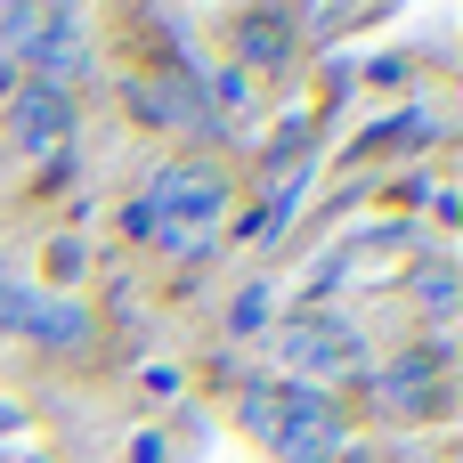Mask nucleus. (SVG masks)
Returning a JSON list of instances; mask_svg holds the SVG:
<instances>
[{
  "label": "nucleus",
  "mask_w": 463,
  "mask_h": 463,
  "mask_svg": "<svg viewBox=\"0 0 463 463\" xmlns=\"http://www.w3.org/2000/svg\"><path fill=\"white\" fill-rule=\"evenodd\" d=\"M0 41L33 65V81L73 90V73L90 65V24L73 8H0Z\"/></svg>",
  "instance_id": "7ed1b4c3"
},
{
  "label": "nucleus",
  "mask_w": 463,
  "mask_h": 463,
  "mask_svg": "<svg viewBox=\"0 0 463 463\" xmlns=\"http://www.w3.org/2000/svg\"><path fill=\"white\" fill-rule=\"evenodd\" d=\"M228 203H236V187L220 163H163L155 187L122 220H130V236H155V244H203L228 220Z\"/></svg>",
  "instance_id": "f257e3e1"
},
{
  "label": "nucleus",
  "mask_w": 463,
  "mask_h": 463,
  "mask_svg": "<svg viewBox=\"0 0 463 463\" xmlns=\"http://www.w3.org/2000/svg\"><path fill=\"white\" fill-rule=\"evenodd\" d=\"M244 423H252V439L277 463H334L342 439H350V415L334 407V391H301V383L252 391L244 399Z\"/></svg>",
  "instance_id": "f03ea898"
},
{
  "label": "nucleus",
  "mask_w": 463,
  "mask_h": 463,
  "mask_svg": "<svg viewBox=\"0 0 463 463\" xmlns=\"http://www.w3.org/2000/svg\"><path fill=\"white\" fill-rule=\"evenodd\" d=\"M0 334H24L41 350H81L90 342V309L41 285H0Z\"/></svg>",
  "instance_id": "39448f33"
},
{
  "label": "nucleus",
  "mask_w": 463,
  "mask_h": 463,
  "mask_svg": "<svg viewBox=\"0 0 463 463\" xmlns=\"http://www.w3.org/2000/svg\"><path fill=\"white\" fill-rule=\"evenodd\" d=\"M236 33H244V65H285L293 57V16L285 8H252Z\"/></svg>",
  "instance_id": "6e6552de"
},
{
  "label": "nucleus",
  "mask_w": 463,
  "mask_h": 463,
  "mask_svg": "<svg viewBox=\"0 0 463 463\" xmlns=\"http://www.w3.org/2000/svg\"><path fill=\"white\" fill-rule=\"evenodd\" d=\"M277 358L293 366L301 391H317V383L358 374V366H366V342H358V326H342L334 309H309V317H293V326L277 334Z\"/></svg>",
  "instance_id": "20e7f679"
},
{
  "label": "nucleus",
  "mask_w": 463,
  "mask_h": 463,
  "mask_svg": "<svg viewBox=\"0 0 463 463\" xmlns=\"http://www.w3.org/2000/svg\"><path fill=\"white\" fill-rule=\"evenodd\" d=\"M260 301H269V293H260V285H252V293H244V301H236V334H252V326H260V317H269V309H260Z\"/></svg>",
  "instance_id": "9b49d317"
},
{
  "label": "nucleus",
  "mask_w": 463,
  "mask_h": 463,
  "mask_svg": "<svg viewBox=\"0 0 463 463\" xmlns=\"http://www.w3.org/2000/svg\"><path fill=\"white\" fill-rule=\"evenodd\" d=\"M415 293H423V309H456V277L431 260V269H415Z\"/></svg>",
  "instance_id": "9d476101"
},
{
  "label": "nucleus",
  "mask_w": 463,
  "mask_h": 463,
  "mask_svg": "<svg viewBox=\"0 0 463 463\" xmlns=\"http://www.w3.org/2000/svg\"><path fill=\"white\" fill-rule=\"evenodd\" d=\"M431 383H439V358H407V374H391V399L431 407Z\"/></svg>",
  "instance_id": "1a4fd4ad"
},
{
  "label": "nucleus",
  "mask_w": 463,
  "mask_h": 463,
  "mask_svg": "<svg viewBox=\"0 0 463 463\" xmlns=\"http://www.w3.org/2000/svg\"><path fill=\"white\" fill-rule=\"evenodd\" d=\"M73 90H49V81H24L16 98H8V138L24 146V155H49V146H65L73 138Z\"/></svg>",
  "instance_id": "423d86ee"
},
{
  "label": "nucleus",
  "mask_w": 463,
  "mask_h": 463,
  "mask_svg": "<svg viewBox=\"0 0 463 463\" xmlns=\"http://www.w3.org/2000/svg\"><path fill=\"white\" fill-rule=\"evenodd\" d=\"M130 106H138L146 122H203V81H187V73H171V81H138Z\"/></svg>",
  "instance_id": "0eeeda50"
}]
</instances>
